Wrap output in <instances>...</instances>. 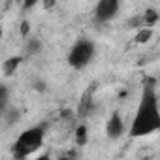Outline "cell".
Here are the masks:
<instances>
[{
  "label": "cell",
  "mask_w": 160,
  "mask_h": 160,
  "mask_svg": "<svg viewBox=\"0 0 160 160\" xmlns=\"http://www.w3.org/2000/svg\"><path fill=\"white\" fill-rule=\"evenodd\" d=\"M75 141L79 143V145H83L85 141H87V128H85V124H81V126H79L77 128V132H75Z\"/></svg>",
  "instance_id": "obj_8"
},
{
  "label": "cell",
  "mask_w": 160,
  "mask_h": 160,
  "mask_svg": "<svg viewBox=\"0 0 160 160\" xmlns=\"http://www.w3.org/2000/svg\"><path fill=\"white\" fill-rule=\"evenodd\" d=\"M40 49H42V47H40V42H38V40H30V42H28V47H27V51H28L30 55L38 53Z\"/></svg>",
  "instance_id": "obj_10"
},
{
  "label": "cell",
  "mask_w": 160,
  "mask_h": 160,
  "mask_svg": "<svg viewBox=\"0 0 160 160\" xmlns=\"http://www.w3.org/2000/svg\"><path fill=\"white\" fill-rule=\"evenodd\" d=\"M34 160H51V156H49V154L45 152V154H40V156H36Z\"/></svg>",
  "instance_id": "obj_14"
},
{
  "label": "cell",
  "mask_w": 160,
  "mask_h": 160,
  "mask_svg": "<svg viewBox=\"0 0 160 160\" xmlns=\"http://www.w3.org/2000/svg\"><path fill=\"white\" fill-rule=\"evenodd\" d=\"M117 10H119V2H117V0H100L98 6H96V12H94L96 21L98 23H106V21L113 19Z\"/></svg>",
  "instance_id": "obj_4"
},
{
  "label": "cell",
  "mask_w": 160,
  "mask_h": 160,
  "mask_svg": "<svg viewBox=\"0 0 160 160\" xmlns=\"http://www.w3.org/2000/svg\"><path fill=\"white\" fill-rule=\"evenodd\" d=\"M0 92H2V108L6 109V104H8V89L2 87V89H0Z\"/></svg>",
  "instance_id": "obj_12"
},
{
  "label": "cell",
  "mask_w": 160,
  "mask_h": 160,
  "mask_svg": "<svg viewBox=\"0 0 160 160\" xmlns=\"http://www.w3.org/2000/svg\"><path fill=\"white\" fill-rule=\"evenodd\" d=\"M92 58H94V43L91 40H79V42H75V45L72 47V51L68 55V64L75 70H81Z\"/></svg>",
  "instance_id": "obj_3"
},
{
  "label": "cell",
  "mask_w": 160,
  "mask_h": 160,
  "mask_svg": "<svg viewBox=\"0 0 160 160\" xmlns=\"http://www.w3.org/2000/svg\"><path fill=\"white\" fill-rule=\"evenodd\" d=\"M43 138H45L43 126H32V128L23 130L19 134V138L15 139V143L12 145L13 158H17V160L28 158L32 152H36L43 145Z\"/></svg>",
  "instance_id": "obj_2"
},
{
  "label": "cell",
  "mask_w": 160,
  "mask_h": 160,
  "mask_svg": "<svg viewBox=\"0 0 160 160\" xmlns=\"http://www.w3.org/2000/svg\"><path fill=\"white\" fill-rule=\"evenodd\" d=\"M21 62H23V58H21V57H12V58H8V60L4 62V66H2L4 73H6V75H13V73H15V70L21 66Z\"/></svg>",
  "instance_id": "obj_6"
},
{
  "label": "cell",
  "mask_w": 160,
  "mask_h": 160,
  "mask_svg": "<svg viewBox=\"0 0 160 160\" xmlns=\"http://www.w3.org/2000/svg\"><path fill=\"white\" fill-rule=\"evenodd\" d=\"M156 130H160V108H158V98H156V89H154V79H145L139 106L132 119L128 134L132 138H141Z\"/></svg>",
  "instance_id": "obj_1"
},
{
  "label": "cell",
  "mask_w": 160,
  "mask_h": 160,
  "mask_svg": "<svg viewBox=\"0 0 160 160\" xmlns=\"http://www.w3.org/2000/svg\"><path fill=\"white\" fill-rule=\"evenodd\" d=\"M141 17H143V25H145V27H152V25L158 21V12H156V10H147Z\"/></svg>",
  "instance_id": "obj_7"
},
{
  "label": "cell",
  "mask_w": 160,
  "mask_h": 160,
  "mask_svg": "<svg viewBox=\"0 0 160 160\" xmlns=\"http://www.w3.org/2000/svg\"><path fill=\"white\" fill-rule=\"evenodd\" d=\"M75 158H77V154L73 151H66V152H62L58 156V160H75Z\"/></svg>",
  "instance_id": "obj_11"
},
{
  "label": "cell",
  "mask_w": 160,
  "mask_h": 160,
  "mask_svg": "<svg viewBox=\"0 0 160 160\" xmlns=\"http://www.w3.org/2000/svg\"><path fill=\"white\" fill-rule=\"evenodd\" d=\"M21 34H23V36L28 34V21H23V25H21Z\"/></svg>",
  "instance_id": "obj_13"
},
{
  "label": "cell",
  "mask_w": 160,
  "mask_h": 160,
  "mask_svg": "<svg viewBox=\"0 0 160 160\" xmlns=\"http://www.w3.org/2000/svg\"><path fill=\"white\" fill-rule=\"evenodd\" d=\"M151 34H152V30H149V28H143V30H141V32L136 36V42H139V43H141V42H147V40L151 38Z\"/></svg>",
  "instance_id": "obj_9"
},
{
  "label": "cell",
  "mask_w": 160,
  "mask_h": 160,
  "mask_svg": "<svg viewBox=\"0 0 160 160\" xmlns=\"http://www.w3.org/2000/svg\"><path fill=\"white\" fill-rule=\"evenodd\" d=\"M122 132H124L122 117H121V113H119V111H113V113H111V117H109V121H108V124H106V134H108L111 139H115V138L122 136Z\"/></svg>",
  "instance_id": "obj_5"
}]
</instances>
